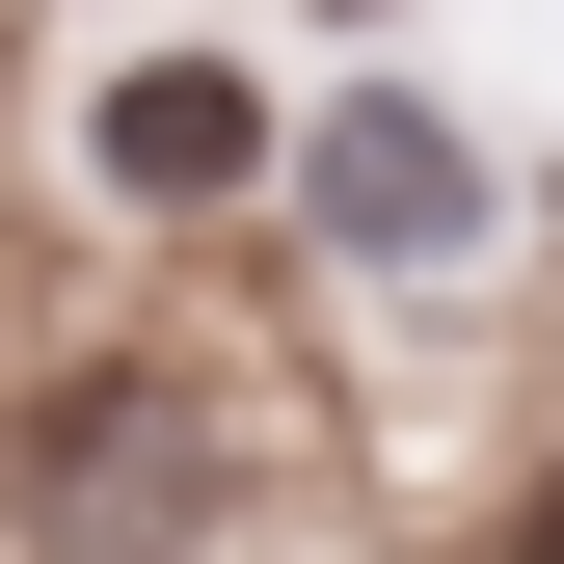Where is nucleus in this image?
<instances>
[{"label": "nucleus", "mask_w": 564, "mask_h": 564, "mask_svg": "<svg viewBox=\"0 0 564 564\" xmlns=\"http://www.w3.org/2000/svg\"><path fill=\"white\" fill-rule=\"evenodd\" d=\"M82 188H108V216H242V188H269V82H242V54H108V82H82Z\"/></svg>", "instance_id": "1"}, {"label": "nucleus", "mask_w": 564, "mask_h": 564, "mask_svg": "<svg viewBox=\"0 0 564 564\" xmlns=\"http://www.w3.org/2000/svg\"><path fill=\"white\" fill-rule=\"evenodd\" d=\"M296 216H323L349 269H431V242H484V162H457V108L349 82V108H323V162H296Z\"/></svg>", "instance_id": "2"}, {"label": "nucleus", "mask_w": 564, "mask_h": 564, "mask_svg": "<svg viewBox=\"0 0 564 564\" xmlns=\"http://www.w3.org/2000/svg\"><path fill=\"white\" fill-rule=\"evenodd\" d=\"M511 564H564V484H538V511H511Z\"/></svg>", "instance_id": "3"}]
</instances>
